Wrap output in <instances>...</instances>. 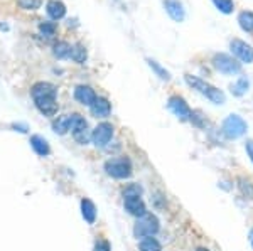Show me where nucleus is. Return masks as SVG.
Wrapping results in <instances>:
<instances>
[{"instance_id": "5701e85b", "label": "nucleus", "mask_w": 253, "mask_h": 251, "mask_svg": "<svg viewBox=\"0 0 253 251\" xmlns=\"http://www.w3.org/2000/svg\"><path fill=\"white\" fill-rule=\"evenodd\" d=\"M248 86H250V83H248V79L247 78H240L236 83H233L230 86V90L231 93H233L235 96H243L245 93L248 91Z\"/></svg>"}, {"instance_id": "6e6552de", "label": "nucleus", "mask_w": 253, "mask_h": 251, "mask_svg": "<svg viewBox=\"0 0 253 251\" xmlns=\"http://www.w3.org/2000/svg\"><path fill=\"white\" fill-rule=\"evenodd\" d=\"M230 47H231V52H233L242 63H247V64L253 63V47L250 44L243 42V40H240V39H233L230 42Z\"/></svg>"}, {"instance_id": "6ab92c4d", "label": "nucleus", "mask_w": 253, "mask_h": 251, "mask_svg": "<svg viewBox=\"0 0 253 251\" xmlns=\"http://www.w3.org/2000/svg\"><path fill=\"white\" fill-rule=\"evenodd\" d=\"M69 52H71V44L66 42V40H58L52 47V54L58 59H66L69 58Z\"/></svg>"}, {"instance_id": "7c9ffc66", "label": "nucleus", "mask_w": 253, "mask_h": 251, "mask_svg": "<svg viewBox=\"0 0 253 251\" xmlns=\"http://www.w3.org/2000/svg\"><path fill=\"white\" fill-rule=\"evenodd\" d=\"M245 150H247L248 157H250V160L253 162V140H247V143H245Z\"/></svg>"}, {"instance_id": "7ed1b4c3", "label": "nucleus", "mask_w": 253, "mask_h": 251, "mask_svg": "<svg viewBox=\"0 0 253 251\" xmlns=\"http://www.w3.org/2000/svg\"><path fill=\"white\" fill-rule=\"evenodd\" d=\"M161 229V222H159L156 214L145 213L144 216L137 217V222L133 226V236L137 240H144L149 236H156Z\"/></svg>"}, {"instance_id": "a211bd4d", "label": "nucleus", "mask_w": 253, "mask_h": 251, "mask_svg": "<svg viewBox=\"0 0 253 251\" xmlns=\"http://www.w3.org/2000/svg\"><path fill=\"white\" fill-rule=\"evenodd\" d=\"M69 121H71V115L58 116V118L52 121V130L58 133V135H66L69 132Z\"/></svg>"}, {"instance_id": "412c9836", "label": "nucleus", "mask_w": 253, "mask_h": 251, "mask_svg": "<svg viewBox=\"0 0 253 251\" xmlns=\"http://www.w3.org/2000/svg\"><path fill=\"white\" fill-rule=\"evenodd\" d=\"M138 251H162V246L154 236L144 238L138 243Z\"/></svg>"}, {"instance_id": "a878e982", "label": "nucleus", "mask_w": 253, "mask_h": 251, "mask_svg": "<svg viewBox=\"0 0 253 251\" xmlns=\"http://www.w3.org/2000/svg\"><path fill=\"white\" fill-rule=\"evenodd\" d=\"M142 187L138 184H128L126 187H124V191H122V196H124V199H130V197H142Z\"/></svg>"}, {"instance_id": "1a4fd4ad", "label": "nucleus", "mask_w": 253, "mask_h": 251, "mask_svg": "<svg viewBox=\"0 0 253 251\" xmlns=\"http://www.w3.org/2000/svg\"><path fill=\"white\" fill-rule=\"evenodd\" d=\"M167 108L177 116L179 120H189L191 116V108L187 107L186 100L181 98V96H170L169 103H167Z\"/></svg>"}, {"instance_id": "2eb2a0df", "label": "nucleus", "mask_w": 253, "mask_h": 251, "mask_svg": "<svg viewBox=\"0 0 253 251\" xmlns=\"http://www.w3.org/2000/svg\"><path fill=\"white\" fill-rule=\"evenodd\" d=\"M31 147L39 157H47L49 153H51V147H49L47 140L41 135H32L31 137Z\"/></svg>"}, {"instance_id": "f3484780", "label": "nucleus", "mask_w": 253, "mask_h": 251, "mask_svg": "<svg viewBox=\"0 0 253 251\" xmlns=\"http://www.w3.org/2000/svg\"><path fill=\"white\" fill-rule=\"evenodd\" d=\"M88 128V121L84 120V116H81L80 113H71V121H69V132L78 133Z\"/></svg>"}, {"instance_id": "9d476101", "label": "nucleus", "mask_w": 253, "mask_h": 251, "mask_svg": "<svg viewBox=\"0 0 253 251\" xmlns=\"http://www.w3.org/2000/svg\"><path fill=\"white\" fill-rule=\"evenodd\" d=\"M95 98H96V93L91 86L80 84V86L75 88V100L78 101L80 105H83V107H91Z\"/></svg>"}, {"instance_id": "f03ea898", "label": "nucleus", "mask_w": 253, "mask_h": 251, "mask_svg": "<svg viewBox=\"0 0 253 251\" xmlns=\"http://www.w3.org/2000/svg\"><path fill=\"white\" fill-rule=\"evenodd\" d=\"M186 83L189 84L193 90H196L198 93H201L203 96H206L208 100L211 101V103L214 105H223L224 101H226V96H224V93L221 90H218V88H214L213 84L206 83V81L199 79L198 76H193V74H186L184 76Z\"/></svg>"}, {"instance_id": "aec40b11", "label": "nucleus", "mask_w": 253, "mask_h": 251, "mask_svg": "<svg viewBox=\"0 0 253 251\" xmlns=\"http://www.w3.org/2000/svg\"><path fill=\"white\" fill-rule=\"evenodd\" d=\"M69 58L75 61V63L83 64L84 61H86V58H88L86 47H84L83 44H75V46H71V52H69Z\"/></svg>"}, {"instance_id": "72a5a7b5", "label": "nucleus", "mask_w": 253, "mask_h": 251, "mask_svg": "<svg viewBox=\"0 0 253 251\" xmlns=\"http://www.w3.org/2000/svg\"><path fill=\"white\" fill-rule=\"evenodd\" d=\"M196 251H210V250H208V248H198Z\"/></svg>"}, {"instance_id": "4468645a", "label": "nucleus", "mask_w": 253, "mask_h": 251, "mask_svg": "<svg viewBox=\"0 0 253 251\" xmlns=\"http://www.w3.org/2000/svg\"><path fill=\"white\" fill-rule=\"evenodd\" d=\"M46 12L52 20H59L66 15V5L61 0H49L46 5Z\"/></svg>"}, {"instance_id": "423d86ee", "label": "nucleus", "mask_w": 253, "mask_h": 251, "mask_svg": "<svg viewBox=\"0 0 253 251\" xmlns=\"http://www.w3.org/2000/svg\"><path fill=\"white\" fill-rule=\"evenodd\" d=\"M213 64L216 70L219 72H223V74H236V72L242 71V64L235 58H231V56H228V54H223V52L214 54Z\"/></svg>"}, {"instance_id": "9b49d317", "label": "nucleus", "mask_w": 253, "mask_h": 251, "mask_svg": "<svg viewBox=\"0 0 253 251\" xmlns=\"http://www.w3.org/2000/svg\"><path fill=\"white\" fill-rule=\"evenodd\" d=\"M89 110H91L93 116H96V118H107L112 113V103L107 98H103V96H96L93 105L89 107Z\"/></svg>"}, {"instance_id": "473e14b6", "label": "nucleus", "mask_w": 253, "mask_h": 251, "mask_svg": "<svg viewBox=\"0 0 253 251\" xmlns=\"http://www.w3.org/2000/svg\"><path fill=\"white\" fill-rule=\"evenodd\" d=\"M248 238H250V245H252V248H253V229L250 231V236H248Z\"/></svg>"}, {"instance_id": "c756f323", "label": "nucleus", "mask_w": 253, "mask_h": 251, "mask_svg": "<svg viewBox=\"0 0 253 251\" xmlns=\"http://www.w3.org/2000/svg\"><path fill=\"white\" fill-rule=\"evenodd\" d=\"M95 251H112V246L107 240H98L95 243Z\"/></svg>"}, {"instance_id": "cd10ccee", "label": "nucleus", "mask_w": 253, "mask_h": 251, "mask_svg": "<svg viewBox=\"0 0 253 251\" xmlns=\"http://www.w3.org/2000/svg\"><path fill=\"white\" fill-rule=\"evenodd\" d=\"M19 7L24 10H38L42 3V0H17Z\"/></svg>"}, {"instance_id": "bb28decb", "label": "nucleus", "mask_w": 253, "mask_h": 251, "mask_svg": "<svg viewBox=\"0 0 253 251\" xmlns=\"http://www.w3.org/2000/svg\"><path fill=\"white\" fill-rule=\"evenodd\" d=\"M213 3L223 14H231L233 12V0H213Z\"/></svg>"}, {"instance_id": "0eeeda50", "label": "nucleus", "mask_w": 253, "mask_h": 251, "mask_svg": "<svg viewBox=\"0 0 253 251\" xmlns=\"http://www.w3.org/2000/svg\"><path fill=\"white\" fill-rule=\"evenodd\" d=\"M112 139H113V125L108 123V121L98 123L95 130L91 132V140L96 147H107Z\"/></svg>"}, {"instance_id": "f8f14e48", "label": "nucleus", "mask_w": 253, "mask_h": 251, "mask_svg": "<svg viewBox=\"0 0 253 251\" xmlns=\"http://www.w3.org/2000/svg\"><path fill=\"white\" fill-rule=\"evenodd\" d=\"M164 7L166 12L170 15V19L175 20V22H182L186 17V10L184 5H182L179 0H164Z\"/></svg>"}, {"instance_id": "ddd939ff", "label": "nucleus", "mask_w": 253, "mask_h": 251, "mask_svg": "<svg viewBox=\"0 0 253 251\" xmlns=\"http://www.w3.org/2000/svg\"><path fill=\"white\" fill-rule=\"evenodd\" d=\"M124 206H125V211L128 214L135 217H140L144 216L147 213V208H145V202L142 201V197H130V199H124Z\"/></svg>"}, {"instance_id": "20e7f679", "label": "nucleus", "mask_w": 253, "mask_h": 251, "mask_svg": "<svg viewBox=\"0 0 253 251\" xmlns=\"http://www.w3.org/2000/svg\"><path fill=\"white\" fill-rule=\"evenodd\" d=\"M105 172L108 174L110 177L118 180L128 179L132 176V162H130L128 157H115V159H108L105 162Z\"/></svg>"}, {"instance_id": "39448f33", "label": "nucleus", "mask_w": 253, "mask_h": 251, "mask_svg": "<svg viewBox=\"0 0 253 251\" xmlns=\"http://www.w3.org/2000/svg\"><path fill=\"white\" fill-rule=\"evenodd\" d=\"M248 130V125L240 115H228L223 121V133L228 139H240Z\"/></svg>"}, {"instance_id": "4be33fe9", "label": "nucleus", "mask_w": 253, "mask_h": 251, "mask_svg": "<svg viewBox=\"0 0 253 251\" xmlns=\"http://www.w3.org/2000/svg\"><path fill=\"white\" fill-rule=\"evenodd\" d=\"M238 22H240V27H242L245 32H253V12H248V10L242 12V14L238 15Z\"/></svg>"}, {"instance_id": "f257e3e1", "label": "nucleus", "mask_w": 253, "mask_h": 251, "mask_svg": "<svg viewBox=\"0 0 253 251\" xmlns=\"http://www.w3.org/2000/svg\"><path fill=\"white\" fill-rule=\"evenodd\" d=\"M36 108L44 116H54L58 113V88L47 81H39L31 88Z\"/></svg>"}, {"instance_id": "393cba45", "label": "nucleus", "mask_w": 253, "mask_h": 251, "mask_svg": "<svg viewBox=\"0 0 253 251\" xmlns=\"http://www.w3.org/2000/svg\"><path fill=\"white\" fill-rule=\"evenodd\" d=\"M56 24L54 22H41L39 24V32H41V36L42 37H46V39H51V37H54L56 36Z\"/></svg>"}, {"instance_id": "b1692460", "label": "nucleus", "mask_w": 253, "mask_h": 251, "mask_svg": "<svg viewBox=\"0 0 253 251\" xmlns=\"http://www.w3.org/2000/svg\"><path fill=\"white\" fill-rule=\"evenodd\" d=\"M147 63H149V66L152 68V71L156 72V74H157L161 79H164V81H169V79H170V72L167 71L166 68H162L161 64L157 63V61H154V59H147Z\"/></svg>"}, {"instance_id": "c85d7f7f", "label": "nucleus", "mask_w": 253, "mask_h": 251, "mask_svg": "<svg viewBox=\"0 0 253 251\" xmlns=\"http://www.w3.org/2000/svg\"><path fill=\"white\" fill-rule=\"evenodd\" d=\"M73 139H75L76 142H78L80 145H86L88 142L91 140V133H89V130L86 128V130H83V132L73 133Z\"/></svg>"}, {"instance_id": "dca6fc26", "label": "nucleus", "mask_w": 253, "mask_h": 251, "mask_svg": "<svg viewBox=\"0 0 253 251\" xmlns=\"http://www.w3.org/2000/svg\"><path fill=\"white\" fill-rule=\"evenodd\" d=\"M81 216L83 219L88 222L89 226L95 224L96 221V206L93 204V201L89 199H81Z\"/></svg>"}, {"instance_id": "2f4dec72", "label": "nucleus", "mask_w": 253, "mask_h": 251, "mask_svg": "<svg viewBox=\"0 0 253 251\" xmlns=\"http://www.w3.org/2000/svg\"><path fill=\"white\" fill-rule=\"evenodd\" d=\"M12 128H15V132H20V133H27V130H29V127H27L26 123H14Z\"/></svg>"}]
</instances>
